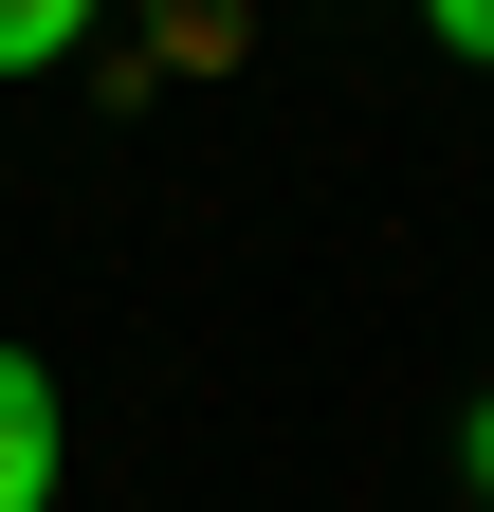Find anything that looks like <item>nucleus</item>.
Segmentation results:
<instances>
[{
    "label": "nucleus",
    "mask_w": 494,
    "mask_h": 512,
    "mask_svg": "<svg viewBox=\"0 0 494 512\" xmlns=\"http://www.w3.org/2000/svg\"><path fill=\"white\" fill-rule=\"evenodd\" d=\"M0 512H55V366L0 348Z\"/></svg>",
    "instance_id": "nucleus-1"
},
{
    "label": "nucleus",
    "mask_w": 494,
    "mask_h": 512,
    "mask_svg": "<svg viewBox=\"0 0 494 512\" xmlns=\"http://www.w3.org/2000/svg\"><path fill=\"white\" fill-rule=\"evenodd\" d=\"M92 19H110V0H0V74H55Z\"/></svg>",
    "instance_id": "nucleus-2"
},
{
    "label": "nucleus",
    "mask_w": 494,
    "mask_h": 512,
    "mask_svg": "<svg viewBox=\"0 0 494 512\" xmlns=\"http://www.w3.org/2000/svg\"><path fill=\"white\" fill-rule=\"evenodd\" d=\"M257 19H238V0H165V55H238Z\"/></svg>",
    "instance_id": "nucleus-3"
},
{
    "label": "nucleus",
    "mask_w": 494,
    "mask_h": 512,
    "mask_svg": "<svg viewBox=\"0 0 494 512\" xmlns=\"http://www.w3.org/2000/svg\"><path fill=\"white\" fill-rule=\"evenodd\" d=\"M421 19H440V55H476V74H494V0H421Z\"/></svg>",
    "instance_id": "nucleus-4"
},
{
    "label": "nucleus",
    "mask_w": 494,
    "mask_h": 512,
    "mask_svg": "<svg viewBox=\"0 0 494 512\" xmlns=\"http://www.w3.org/2000/svg\"><path fill=\"white\" fill-rule=\"evenodd\" d=\"M458 476H476V494H494V403H476V421H458Z\"/></svg>",
    "instance_id": "nucleus-5"
}]
</instances>
